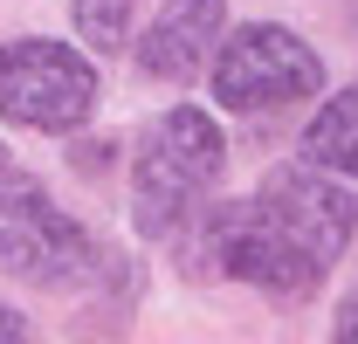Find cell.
Listing matches in <instances>:
<instances>
[{"label":"cell","instance_id":"6da1fadb","mask_svg":"<svg viewBox=\"0 0 358 344\" xmlns=\"http://www.w3.org/2000/svg\"><path fill=\"white\" fill-rule=\"evenodd\" d=\"M352 234H358V193L345 179L310 172V166H282L262 179L255 200L207 214L200 255L221 261L241 282L275 289V296H303L310 282H324V268L345 255Z\"/></svg>","mask_w":358,"mask_h":344},{"label":"cell","instance_id":"7a4b0ae2","mask_svg":"<svg viewBox=\"0 0 358 344\" xmlns=\"http://www.w3.org/2000/svg\"><path fill=\"white\" fill-rule=\"evenodd\" d=\"M221 159H227V145L207 110H193V103L166 110L145 138V152H138V227L173 241L200 214V193L221 179Z\"/></svg>","mask_w":358,"mask_h":344},{"label":"cell","instance_id":"3957f363","mask_svg":"<svg viewBox=\"0 0 358 344\" xmlns=\"http://www.w3.org/2000/svg\"><path fill=\"white\" fill-rule=\"evenodd\" d=\"M0 268L21 275V282L62 289V282H83L96 268V241L83 234V220H69L35 179L7 172L0 179Z\"/></svg>","mask_w":358,"mask_h":344},{"label":"cell","instance_id":"277c9868","mask_svg":"<svg viewBox=\"0 0 358 344\" xmlns=\"http://www.w3.org/2000/svg\"><path fill=\"white\" fill-rule=\"evenodd\" d=\"M317 89H324V55L275 21L227 35V48L214 55V96L227 110H282V103L317 96Z\"/></svg>","mask_w":358,"mask_h":344},{"label":"cell","instance_id":"5b68a950","mask_svg":"<svg viewBox=\"0 0 358 344\" xmlns=\"http://www.w3.org/2000/svg\"><path fill=\"white\" fill-rule=\"evenodd\" d=\"M96 110V69L62 42H7L0 48V117L28 131H76Z\"/></svg>","mask_w":358,"mask_h":344},{"label":"cell","instance_id":"8992f818","mask_svg":"<svg viewBox=\"0 0 358 344\" xmlns=\"http://www.w3.org/2000/svg\"><path fill=\"white\" fill-rule=\"evenodd\" d=\"M221 21H227V0H166L159 21H152L145 42H138V69H145L152 83H186V76H200V69H207V48L221 35Z\"/></svg>","mask_w":358,"mask_h":344},{"label":"cell","instance_id":"52a82bcc","mask_svg":"<svg viewBox=\"0 0 358 344\" xmlns=\"http://www.w3.org/2000/svg\"><path fill=\"white\" fill-rule=\"evenodd\" d=\"M303 166L331 172V179H358V89H338L303 131Z\"/></svg>","mask_w":358,"mask_h":344},{"label":"cell","instance_id":"ba28073f","mask_svg":"<svg viewBox=\"0 0 358 344\" xmlns=\"http://www.w3.org/2000/svg\"><path fill=\"white\" fill-rule=\"evenodd\" d=\"M131 7L138 0H76V28H83V42L103 55V48H117L131 35Z\"/></svg>","mask_w":358,"mask_h":344},{"label":"cell","instance_id":"9c48e42d","mask_svg":"<svg viewBox=\"0 0 358 344\" xmlns=\"http://www.w3.org/2000/svg\"><path fill=\"white\" fill-rule=\"evenodd\" d=\"M331 344H358V296H345V310H338V331H331Z\"/></svg>","mask_w":358,"mask_h":344},{"label":"cell","instance_id":"30bf717a","mask_svg":"<svg viewBox=\"0 0 358 344\" xmlns=\"http://www.w3.org/2000/svg\"><path fill=\"white\" fill-rule=\"evenodd\" d=\"M0 344H28V317L0 303Z\"/></svg>","mask_w":358,"mask_h":344},{"label":"cell","instance_id":"8fae6325","mask_svg":"<svg viewBox=\"0 0 358 344\" xmlns=\"http://www.w3.org/2000/svg\"><path fill=\"white\" fill-rule=\"evenodd\" d=\"M110 166V145H76V172H103Z\"/></svg>","mask_w":358,"mask_h":344},{"label":"cell","instance_id":"7c38bea8","mask_svg":"<svg viewBox=\"0 0 358 344\" xmlns=\"http://www.w3.org/2000/svg\"><path fill=\"white\" fill-rule=\"evenodd\" d=\"M7 172H14V166H7V145H0V179H7Z\"/></svg>","mask_w":358,"mask_h":344}]
</instances>
